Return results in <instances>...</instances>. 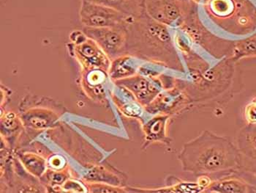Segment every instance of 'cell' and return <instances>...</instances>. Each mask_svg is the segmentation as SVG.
<instances>
[{
  "label": "cell",
  "mask_w": 256,
  "mask_h": 193,
  "mask_svg": "<svg viewBox=\"0 0 256 193\" xmlns=\"http://www.w3.org/2000/svg\"><path fill=\"white\" fill-rule=\"evenodd\" d=\"M128 40L135 41L136 46L148 47L154 53L153 61L162 63L178 71H183L170 38L168 27L156 22L146 14L135 17L128 24Z\"/></svg>",
  "instance_id": "cell-2"
},
{
  "label": "cell",
  "mask_w": 256,
  "mask_h": 193,
  "mask_svg": "<svg viewBox=\"0 0 256 193\" xmlns=\"http://www.w3.org/2000/svg\"><path fill=\"white\" fill-rule=\"evenodd\" d=\"M85 188L86 187H84L79 182L70 179L68 180L62 186V192L64 190L68 192H86V190H85Z\"/></svg>",
  "instance_id": "cell-27"
},
{
  "label": "cell",
  "mask_w": 256,
  "mask_h": 193,
  "mask_svg": "<svg viewBox=\"0 0 256 193\" xmlns=\"http://www.w3.org/2000/svg\"><path fill=\"white\" fill-rule=\"evenodd\" d=\"M69 167H61L60 169H55V170H47L46 172L45 177L47 182L52 187H56V186H62L68 180L70 179Z\"/></svg>",
  "instance_id": "cell-24"
},
{
  "label": "cell",
  "mask_w": 256,
  "mask_h": 193,
  "mask_svg": "<svg viewBox=\"0 0 256 193\" xmlns=\"http://www.w3.org/2000/svg\"><path fill=\"white\" fill-rule=\"evenodd\" d=\"M1 123L2 132L4 130L8 132H15L20 126H24L20 115L12 112H7L4 114V117L2 116Z\"/></svg>",
  "instance_id": "cell-25"
},
{
  "label": "cell",
  "mask_w": 256,
  "mask_h": 193,
  "mask_svg": "<svg viewBox=\"0 0 256 193\" xmlns=\"http://www.w3.org/2000/svg\"><path fill=\"white\" fill-rule=\"evenodd\" d=\"M132 58L129 54L122 55L112 62L108 75L112 80H121L138 74L132 65Z\"/></svg>",
  "instance_id": "cell-17"
},
{
  "label": "cell",
  "mask_w": 256,
  "mask_h": 193,
  "mask_svg": "<svg viewBox=\"0 0 256 193\" xmlns=\"http://www.w3.org/2000/svg\"><path fill=\"white\" fill-rule=\"evenodd\" d=\"M192 1L194 2V3H198V4H200V3L205 4L208 0H192Z\"/></svg>",
  "instance_id": "cell-29"
},
{
  "label": "cell",
  "mask_w": 256,
  "mask_h": 193,
  "mask_svg": "<svg viewBox=\"0 0 256 193\" xmlns=\"http://www.w3.org/2000/svg\"><path fill=\"white\" fill-rule=\"evenodd\" d=\"M112 96L114 102L118 106L122 113L124 114L128 118L142 119L144 112L146 111V110L135 99L132 101H122L118 96Z\"/></svg>",
  "instance_id": "cell-21"
},
{
  "label": "cell",
  "mask_w": 256,
  "mask_h": 193,
  "mask_svg": "<svg viewBox=\"0 0 256 193\" xmlns=\"http://www.w3.org/2000/svg\"><path fill=\"white\" fill-rule=\"evenodd\" d=\"M243 117L248 124H256V96L244 106Z\"/></svg>",
  "instance_id": "cell-26"
},
{
  "label": "cell",
  "mask_w": 256,
  "mask_h": 193,
  "mask_svg": "<svg viewBox=\"0 0 256 193\" xmlns=\"http://www.w3.org/2000/svg\"><path fill=\"white\" fill-rule=\"evenodd\" d=\"M83 33L96 41L108 58L114 60L126 55L128 33L126 28H89L84 27Z\"/></svg>",
  "instance_id": "cell-10"
},
{
  "label": "cell",
  "mask_w": 256,
  "mask_h": 193,
  "mask_svg": "<svg viewBox=\"0 0 256 193\" xmlns=\"http://www.w3.org/2000/svg\"><path fill=\"white\" fill-rule=\"evenodd\" d=\"M52 101L42 100L34 105L20 107V117L24 126L34 130H46L58 126L62 108L52 104Z\"/></svg>",
  "instance_id": "cell-8"
},
{
  "label": "cell",
  "mask_w": 256,
  "mask_h": 193,
  "mask_svg": "<svg viewBox=\"0 0 256 193\" xmlns=\"http://www.w3.org/2000/svg\"><path fill=\"white\" fill-rule=\"evenodd\" d=\"M232 63L234 62L224 60L211 69H199L191 71L194 73L192 85L178 83L187 93L191 106L196 104H208L214 102L219 96L229 87V82L233 76Z\"/></svg>",
  "instance_id": "cell-3"
},
{
  "label": "cell",
  "mask_w": 256,
  "mask_h": 193,
  "mask_svg": "<svg viewBox=\"0 0 256 193\" xmlns=\"http://www.w3.org/2000/svg\"><path fill=\"white\" fill-rule=\"evenodd\" d=\"M113 8L130 17H138L144 11V0H85Z\"/></svg>",
  "instance_id": "cell-16"
},
{
  "label": "cell",
  "mask_w": 256,
  "mask_h": 193,
  "mask_svg": "<svg viewBox=\"0 0 256 193\" xmlns=\"http://www.w3.org/2000/svg\"><path fill=\"white\" fill-rule=\"evenodd\" d=\"M172 116L166 114H156L145 123H142L144 136L143 148L156 143L170 145L172 138L168 134V126Z\"/></svg>",
  "instance_id": "cell-12"
},
{
  "label": "cell",
  "mask_w": 256,
  "mask_h": 193,
  "mask_svg": "<svg viewBox=\"0 0 256 193\" xmlns=\"http://www.w3.org/2000/svg\"><path fill=\"white\" fill-rule=\"evenodd\" d=\"M72 52L82 66V69H98L109 72L112 60L92 39L82 32L75 31L70 35Z\"/></svg>",
  "instance_id": "cell-6"
},
{
  "label": "cell",
  "mask_w": 256,
  "mask_h": 193,
  "mask_svg": "<svg viewBox=\"0 0 256 193\" xmlns=\"http://www.w3.org/2000/svg\"><path fill=\"white\" fill-rule=\"evenodd\" d=\"M84 178L86 181L107 183L115 186H124L122 183V181L118 175L101 167H93Z\"/></svg>",
  "instance_id": "cell-22"
},
{
  "label": "cell",
  "mask_w": 256,
  "mask_h": 193,
  "mask_svg": "<svg viewBox=\"0 0 256 193\" xmlns=\"http://www.w3.org/2000/svg\"><path fill=\"white\" fill-rule=\"evenodd\" d=\"M86 191L91 193H126L128 192L126 186H115L110 183L96 182L85 180L83 182Z\"/></svg>",
  "instance_id": "cell-23"
},
{
  "label": "cell",
  "mask_w": 256,
  "mask_h": 193,
  "mask_svg": "<svg viewBox=\"0 0 256 193\" xmlns=\"http://www.w3.org/2000/svg\"><path fill=\"white\" fill-rule=\"evenodd\" d=\"M248 173H250L252 175V180L254 181V184H252V186L256 188V169H254V170H248Z\"/></svg>",
  "instance_id": "cell-28"
},
{
  "label": "cell",
  "mask_w": 256,
  "mask_h": 193,
  "mask_svg": "<svg viewBox=\"0 0 256 193\" xmlns=\"http://www.w3.org/2000/svg\"><path fill=\"white\" fill-rule=\"evenodd\" d=\"M108 73L102 69H82L80 86L86 96L93 102L106 104L105 82Z\"/></svg>",
  "instance_id": "cell-13"
},
{
  "label": "cell",
  "mask_w": 256,
  "mask_h": 193,
  "mask_svg": "<svg viewBox=\"0 0 256 193\" xmlns=\"http://www.w3.org/2000/svg\"><path fill=\"white\" fill-rule=\"evenodd\" d=\"M114 83L131 93L144 108L166 89L165 84L160 80V77L154 76L148 77L139 74L116 80Z\"/></svg>",
  "instance_id": "cell-9"
},
{
  "label": "cell",
  "mask_w": 256,
  "mask_h": 193,
  "mask_svg": "<svg viewBox=\"0 0 256 193\" xmlns=\"http://www.w3.org/2000/svg\"><path fill=\"white\" fill-rule=\"evenodd\" d=\"M204 9L222 29L235 34L248 33L256 27V11L248 0H208Z\"/></svg>",
  "instance_id": "cell-4"
},
{
  "label": "cell",
  "mask_w": 256,
  "mask_h": 193,
  "mask_svg": "<svg viewBox=\"0 0 256 193\" xmlns=\"http://www.w3.org/2000/svg\"><path fill=\"white\" fill-rule=\"evenodd\" d=\"M170 184L164 187L159 188H142L127 186L128 192H184L197 193L204 192V187L200 184L198 181H188L176 178V177H169Z\"/></svg>",
  "instance_id": "cell-15"
},
{
  "label": "cell",
  "mask_w": 256,
  "mask_h": 193,
  "mask_svg": "<svg viewBox=\"0 0 256 193\" xmlns=\"http://www.w3.org/2000/svg\"><path fill=\"white\" fill-rule=\"evenodd\" d=\"M256 58V35L234 44L230 61L236 63L244 58Z\"/></svg>",
  "instance_id": "cell-20"
},
{
  "label": "cell",
  "mask_w": 256,
  "mask_h": 193,
  "mask_svg": "<svg viewBox=\"0 0 256 193\" xmlns=\"http://www.w3.org/2000/svg\"><path fill=\"white\" fill-rule=\"evenodd\" d=\"M144 11L150 18L167 27H180L190 14L187 0H144Z\"/></svg>",
  "instance_id": "cell-7"
},
{
  "label": "cell",
  "mask_w": 256,
  "mask_h": 193,
  "mask_svg": "<svg viewBox=\"0 0 256 193\" xmlns=\"http://www.w3.org/2000/svg\"><path fill=\"white\" fill-rule=\"evenodd\" d=\"M182 168L198 177L237 171L242 167L241 152L229 137L210 130L183 145L178 155Z\"/></svg>",
  "instance_id": "cell-1"
},
{
  "label": "cell",
  "mask_w": 256,
  "mask_h": 193,
  "mask_svg": "<svg viewBox=\"0 0 256 193\" xmlns=\"http://www.w3.org/2000/svg\"><path fill=\"white\" fill-rule=\"evenodd\" d=\"M17 155L28 173L36 178L44 177L47 170V162L42 156L32 152L18 153Z\"/></svg>",
  "instance_id": "cell-18"
},
{
  "label": "cell",
  "mask_w": 256,
  "mask_h": 193,
  "mask_svg": "<svg viewBox=\"0 0 256 193\" xmlns=\"http://www.w3.org/2000/svg\"><path fill=\"white\" fill-rule=\"evenodd\" d=\"M192 107L187 93L176 82L174 86L164 89L145 107L146 112L156 115L166 114L170 116L178 115Z\"/></svg>",
  "instance_id": "cell-11"
},
{
  "label": "cell",
  "mask_w": 256,
  "mask_h": 193,
  "mask_svg": "<svg viewBox=\"0 0 256 193\" xmlns=\"http://www.w3.org/2000/svg\"><path fill=\"white\" fill-rule=\"evenodd\" d=\"M80 21L89 28H127L135 17L104 5L80 0Z\"/></svg>",
  "instance_id": "cell-5"
},
{
  "label": "cell",
  "mask_w": 256,
  "mask_h": 193,
  "mask_svg": "<svg viewBox=\"0 0 256 193\" xmlns=\"http://www.w3.org/2000/svg\"><path fill=\"white\" fill-rule=\"evenodd\" d=\"M237 143L241 153L256 159V124H248L242 129L237 138Z\"/></svg>",
  "instance_id": "cell-19"
},
{
  "label": "cell",
  "mask_w": 256,
  "mask_h": 193,
  "mask_svg": "<svg viewBox=\"0 0 256 193\" xmlns=\"http://www.w3.org/2000/svg\"><path fill=\"white\" fill-rule=\"evenodd\" d=\"M256 187L248 182L243 177L236 174H224L218 178H212L204 192L248 193L256 192Z\"/></svg>",
  "instance_id": "cell-14"
}]
</instances>
